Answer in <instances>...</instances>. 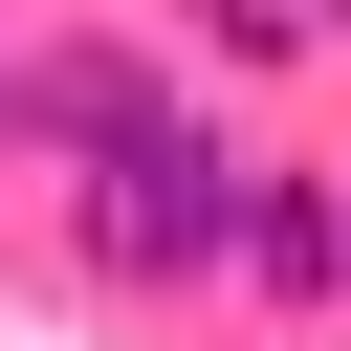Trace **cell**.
I'll list each match as a JSON object with an SVG mask.
<instances>
[{
  "mask_svg": "<svg viewBox=\"0 0 351 351\" xmlns=\"http://www.w3.org/2000/svg\"><path fill=\"white\" fill-rule=\"evenodd\" d=\"M88 241H110V263H176V285H197V263L241 241V154H219L197 110H154V88H132V110L88 132Z\"/></svg>",
  "mask_w": 351,
  "mask_h": 351,
  "instance_id": "6da1fadb",
  "label": "cell"
},
{
  "mask_svg": "<svg viewBox=\"0 0 351 351\" xmlns=\"http://www.w3.org/2000/svg\"><path fill=\"white\" fill-rule=\"evenodd\" d=\"M241 263H263V285H351V219H329L307 176H263V197H241Z\"/></svg>",
  "mask_w": 351,
  "mask_h": 351,
  "instance_id": "7a4b0ae2",
  "label": "cell"
}]
</instances>
